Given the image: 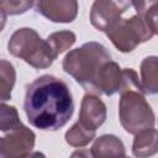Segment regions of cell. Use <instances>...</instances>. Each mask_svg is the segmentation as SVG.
Returning <instances> with one entry per match:
<instances>
[{
  "mask_svg": "<svg viewBox=\"0 0 158 158\" xmlns=\"http://www.w3.org/2000/svg\"><path fill=\"white\" fill-rule=\"evenodd\" d=\"M23 110L33 127L57 131L70 120L74 101L69 86L62 79L46 74L27 85Z\"/></svg>",
  "mask_w": 158,
  "mask_h": 158,
  "instance_id": "6da1fadb",
  "label": "cell"
},
{
  "mask_svg": "<svg viewBox=\"0 0 158 158\" xmlns=\"http://www.w3.org/2000/svg\"><path fill=\"white\" fill-rule=\"evenodd\" d=\"M111 59L110 53L99 42H86L69 51L62 63L63 70L73 77L86 91L96 94V81L101 68Z\"/></svg>",
  "mask_w": 158,
  "mask_h": 158,
  "instance_id": "7a4b0ae2",
  "label": "cell"
},
{
  "mask_svg": "<svg viewBox=\"0 0 158 158\" xmlns=\"http://www.w3.org/2000/svg\"><path fill=\"white\" fill-rule=\"evenodd\" d=\"M9 52L36 69H46L52 65L56 57L46 40L28 27L19 28L12 33L7 43Z\"/></svg>",
  "mask_w": 158,
  "mask_h": 158,
  "instance_id": "3957f363",
  "label": "cell"
},
{
  "mask_svg": "<svg viewBox=\"0 0 158 158\" xmlns=\"http://www.w3.org/2000/svg\"><path fill=\"white\" fill-rule=\"evenodd\" d=\"M118 101V118L126 132H137L154 127L156 115L144 98V93L138 89H122Z\"/></svg>",
  "mask_w": 158,
  "mask_h": 158,
  "instance_id": "277c9868",
  "label": "cell"
},
{
  "mask_svg": "<svg viewBox=\"0 0 158 158\" xmlns=\"http://www.w3.org/2000/svg\"><path fill=\"white\" fill-rule=\"evenodd\" d=\"M105 33L120 52L128 53L157 33V17L147 19L135 15L130 19H121Z\"/></svg>",
  "mask_w": 158,
  "mask_h": 158,
  "instance_id": "5b68a950",
  "label": "cell"
},
{
  "mask_svg": "<svg viewBox=\"0 0 158 158\" xmlns=\"http://www.w3.org/2000/svg\"><path fill=\"white\" fill-rule=\"evenodd\" d=\"M35 132L22 125L10 131L6 136L0 137V157H28L35 147Z\"/></svg>",
  "mask_w": 158,
  "mask_h": 158,
  "instance_id": "8992f818",
  "label": "cell"
},
{
  "mask_svg": "<svg viewBox=\"0 0 158 158\" xmlns=\"http://www.w3.org/2000/svg\"><path fill=\"white\" fill-rule=\"evenodd\" d=\"M37 11L52 22L68 23L75 20L78 0H36Z\"/></svg>",
  "mask_w": 158,
  "mask_h": 158,
  "instance_id": "52a82bcc",
  "label": "cell"
},
{
  "mask_svg": "<svg viewBox=\"0 0 158 158\" xmlns=\"http://www.w3.org/2000/svg\"><path fill=\"white\" fill-rule=\"evenodd\" d=\"M107 110L99 95L88 93L83 96L78 122L84 127L96 131L106 120Z\"/></svg>",
  "mask_w": 158,
  "mask_h": 158,
  "instance_id": "ba28073f",
  "label": "cell"
},
{
  "mask_svg": "<svg viewBox=\"0 0 158 158\" xmlns=\"http://www.w3.org/2000/svg\"><path fill=\"white\" fill-rule=\"evenodd\" d=\"M122 11L110 0H95L90 10V22L99 31L106 32L121 20Z\"/></svg>",
  "mask_w": 158,
  "mask_h": 158,
  "instance_id": "9c48e42d",
  "label": "cell"
},
{
  "mask_svg": "<svg viewBox=\"0 0 158 158\" xmlns=\"http://www.w3.org/2000/svg\"><path fill=\"white\" fill-rule=\"evenodd\" d=\"M121 77L122 69L120 68V65L111 59L106 62L101 68L96 81V95L105 94L107 96H111L117 93L121 84Z\"/></svg>",
  "mask_w": 158,
  "mask_h": 158,
  "instance_id": "30bf717a",
  "label": "cell"
},
{
  "mask_svg": "<svg viewBox=\"0 0 158 158\" xmlns=\"http://www.w3.org/2000/svg\"><path fill=\"white\" fill-rule=\"evenodd\" d=\"M91 157H110V156H126L122 141L114 135H102L95 139L90 149Z\"/></svg>",
  "mask_w": 158,
  "mask_h": 158,
  "instance_id": "8fae6325",
  "label": "cell"
},
{
  "mask_svg": "<svg viewBox=\"0 0 158 158\" xmlns=\"http://www.w3.org/2000/svg\"><path fill=\"white\" fill-rule=\"evenodd\" d=\"M141 86L148 95L158 93V58L156 56L146 57L141 62Z\"/></svg>",
  "mask_w": 158,
  "mask_h": 158,
  "instance_id": "7c38bea8",
  "label": "cell"
},
{
  "mask_svg": "<svg viewBox=\"0 0 158 158\" xmlns=\"http://www.w3.org/2000/svg\"><path fill=\"white\" fill-rule=\"evenodd\" d=\"M158 133L154 127L142 130L135 135L132 153L136 157H149L157 153Z\"/></svg>",
  "mask_w": 158,
  "mask_h": 158,
  "instance_id": "4fadbf2b",
  "label": "cell"
},
{
  "mask_svg": "<svg viewBox=\"0 0 158 158\" xmlns=\"http://www.w3.org/2000/svg\"><path fill=\"white\" fill-rule=\"evenodd\" d=\"M16 81L14 65L5 59H0V102L11 99V93Z\"/></svg>",
  "mask_w": 158,
  "mask_h": 158,
  "instance_id": "5bb4252c",
  "label": "cell"
},
{
  "mask_svg": "<svg viewBox=\"0 0 158 158\" xmlns=\"http://www.w3.org/2000/svg\"><path fill=\"white\" fill-rule=\"evenodd\" d=\"M95 135H96V131H93V130H89L86 127H84L81 123H79L78 121L65 132V142L72 146V147H77V148H80V147H85L88 146L94 138H95Z\"/></svg>",
  "mask_w": 158,
  "mask_h": 158,
  "instance_id": "9a60e30c",
  "label": "cell"
},
{
  "mask_svg": "<svg viewBox=\"0 0 158 158\" xmlns=\"http://www.w3.org/2000/svg\"><path fill=\"white\" fill-rule=\"evenodd\" d=\"M47 43L52 51V53L54 54V57L57 58L60 53H63L64 51L69 49L77 41V36L74 32L72 31H58V32H53L47 37Z\"/></svg>",
  "mask_w": 158,
  "mask_h": 158,
  "instance_id": "2e32d148",
  "label": "cell"
},
{
  "mask_svg": "<svg viewBox=\"0 0 158 158\" xmlns=\"http://www.w3.org/2000/svg\"><path fill=\"white\" fill-rule=\"evenodd\" d=\"M20 126H22V122L19 117L17 109L0 102V131L10 132Z\"/></svg>",
  "mask_w": 158,
  "mask_h": 158,
  "instance_id": "e0dca14e",
  "label": "cell"
},
{
  "mask_svg": "<svg viewBox=\"0 0 158 158\" xmlns=\"http://www.w3.org/2000/svg\"><path fill=\"white\" fill-rule=\"evenodd\" d=\"M35 0H0V7L6 12V15L15 16L28 11Z\"/></svg>",
  "mask_w": 158,
  "mask_h": 158,
  "instance_id": "ac0fdd59",
  "label": "cell"
},
{
  "mask_svg": "<svg viewBox=\"0 0 158 158\" xmlns=\"http://www.w3.org/2000/svg\"><path fill=\"white\" fill-rule=\"evenodd\" d=\"M138 16L157 17V0H131Z\"/></svg>",
  "mask_w": 158,
  "mask_h": 158,
  "instance_id": "d6986e66",
  "label": "cell"
},
{
  "mask_svg": "<svg viewBox=\"0 0 158 158\" xmlns=\"http://www.w3.org/2000/svg\"><path fill=\"white\" fill-rule=\"evenodd\" d=\"M111 2H114L121 11H122V14L131 6V0H110Z\"/></svg>",
  "mask_w": 158,
  "mask_h": 158,
  "instance_id": "ffe728a7",
  "label": "cell"
},
{
  "mask_svg": "<svg viewBox=\"0 0 158 158\" xmlns=\"http://www.w3.org/2000/svg\"><path fill=\"white\" fill-rule=\"evenodd\" d=\"M6 12L0 7V32L4 30V27H5V25H6Z\"/></svg>",
  "mask_w": 158,
  "mask_h": 158,
  "instance_id": "44dd1931",
  "label": "cell"
}]
</instances>
